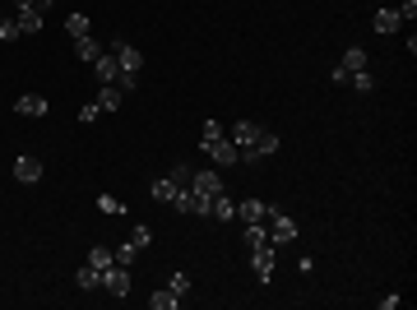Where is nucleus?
Segmentation results:
<instances>
[{"label":"nucleus","instance_id":"1","mask_svg":"<svg viewBox=\"0 0 417 310\" xmlns=\"http://www.w3.org/2000/svg\"><path fill=\"white\" fill-rule=\"evenodd\" d=\"M200 148H204V157H209L214 167H237V162H241V148H237L232 139H223V125L218 121H204Z\"/></svg>","mask_w":417,"mask_h":310},{"label":"nucleus","instance_id":"2","mask_svg":"<svg viewBox=\"0 0 417 310\" xmlns=\"http://www.w3.org/2000/svg\"><path fill=\"white\" fill-rule=\"evenodd\" d=\"M269 222H274V227H269V241H274V246H288V241H297V222L283 213L278 204H269Z\"/></svg>","mask_w":417,"mask_h":310},{"label":"nucleus","instance_id":"3","mask_svg":"<svg viewBox=\"0 0 417 310\" xmlns=\"http://www.w3.org/2000/svg\"><path fill=\"white\" fill-rule=\"evenodd\" d=\"M111 56H116V65H121V75H139V70H144V56H139L125 37H111Z\"/></svg>","mask_w":417,"mask_h":310},{"label":"nucleus","instance_id":"4","mask_svg":"<svg viewBox=\"0 0 417 310\" xmlns=\"http://www.w3.org/2000/svg\"><path fill=\"white\" fill-rule=\"evenodd\" d=\"M102 292L107 296H130V269H125V264H107V269H102Z\"/></svg>","mask_w":417,"mask_h":310},{"label":"nucleus","instance_id":"5","mask_svg":"<svg viewBox=\"0 0 417 310\" xmlns=\"http://www.w3.org/2000/svg\"><path fill=\"white\" fill-rule=\"evenodd\" d=\"M42 176H46V167L37 162V157H15V181L19 186H37Z\"/></svg>","mask_w":417,"mask_h":310},{"label":"nucleus","instance_id":"6","mask_svg":"<svg viewBox=\"0 0 417 310\" xmlns=\"http://www.w3.org/2000/svg\"><path fill=\"white\" fill-rule=\"evenodd\" d=\"M250 269H255V278L260 282L274 278V246H255L250 250Z\"/></svg>","mask_w":417,"mask_h":310},{"label":"nucleus","instance_id":"7","mask_svg":"<svg viewBox=\"0 0 417 310\" xmlns=\"http://www.w3.org/2000/svg\"><path fill=\"white\" fill-rule=\"evenodd\" d=\"M190 190H195V195H218V190H223V176H218V167L195 171V176H190Z\"/></svg>","mask_w":417,"mask_h":310},{"label":"nucleus","instance_id":"8","mask_svg":"<svg viewBox=\"0 0 417 310\" xmlns=\"http://www.w3.org/2000/svg\"><path fill=\"white\" fill-rule=\"evenodd\" d=\"M93 79H98V84H116V79H121V65H116L111 51H102V56L93 61Z\"/></svg>","mask_w":417,"mask_h":310},{"label":"nucleus","instance_id":"9","mask_svg":"<svg viewBox=\"0 0 417 310\" xmlns=\"http://www.w3.org/2000/svg\"><path fill=\"white\" fill-rule=\"evenodd\" d=\"M15 23H19V32H24V37H37V32H42V23H46V14H37L33 5H24V10L15 14Z\"/></svg>","mask_w":417,"mask_h":310},{"label":"nucleus","instance_id":"10","mask_svg":"<svg viewBox=\"0 0 417 310\" xmlns=\"http://www.w3.org/2000/svg\"><path fill=\"white\" fill-rule=\"evenodd\" d=\"M15 111H19V116H37V121H42L51 107H46V97H42V93H24V97L15 102Z\"/></svg>","mask_w":417,"mask_h":310},{"label":"nucleus","instance_id":"11","mask_svg":"<svg viewBox=\"0 0 417 310\" xmlns=\"http://www.w3.org/2000/svg\"><path fill=\"white\" fill-rule=\"evenodd\" d=\"M371 23H376V32H380V37H394V32L403 28L399 10H376V19H371Z\"/></svg>","mask_w":417,"mask_h":310},{"label":"nucleus","instance_id":"12","mask_svg":"<svg viewBox=\"0 0 417 310\" xmlns=\"http://www.w3.org/2000/svg\"><path fill=\"white\" fill-rule=\"evenodd\" d=\"M255 135H260V125H255V121H237V125H232V144H237V148H250Z\"/></svg>","mask_w":417,"mask_h":310},{"label":"nucleus","instance_id":"13","mask_svg":"<svg viewBox=\"0 0 417 310\" xmlns=\"http://www.w3.org/2000/svg\"><path fill=\"white\" fill-rule=\"evenodd\" d=\"M250 148H255V153H260V157H274L278 148H283V139H278L274 130H260V135H255V144H250Z\"/></svg>","mask_w":417,"mask_h":310},{"label":"nucleus","instance_id":"14","mask_svg":"<svg viewBox=\"0 0 417 310\" xmlns=\"http://www.w3.org/2000/svg\"><path fill=\"white\" fill-rule=\"evenodd\" d=\"M237 217H246V222H264V217H269V204H260V200H241V204H237Z\"/></svg>","mask_w":417,"mask_h":310},{"label":"nucleus","instance_id":"15","mask_svg":"<svg viewBox=\"0 0 417 310\" xmlns=\"http://www.w3.org/2000/svg\"><path fill=\"white\" fill-rule=\"evenodd\" d=\"M209 217H223V222H228V217H237V200H228V195L218 190L214 200H209Z\"/></svg>","mask_w":417,"mask_h":310},{"label":"nucleus","instance_id":"16","mask_svg":"<svg viewBox=\"0 0 417 310\" xmlns=\"http://www.w3.org/2000/svg\"><path fill=\"white\" fill-rule=\"evenodd\" d=\"M121 88H116V84H102V88H98V97H93V102H98V107H102V111H116V107H121Z\"/></svg>","mask_w":417,"mask_h":310},{"label":"nucleus","instance_id":"17","mask_svg":"<svg viewBox=\"0 0 417 310\" xmlns=\"http://www.w3.org/2000/svg\"><path fill=\"white\" fill-rule=\"evenodd\" d=\"M75 56H79V61H98V56H102V47H98V37H93V32H89V37H75Z\"/></svg>","mask_w":417,"mask_h":310},{"label":"nucleus","instance_id":"18","mask_svg":"<svg viewBox=\"0 0 417 310\" xmlns=\"http://www.w3.org/2000/svg\"><path fill=\"white\" fill-rule=\"evenodd\" d=\"M176 190H181V186H176V181H172V176H158L154 186H149V195H154L158 204H172V195H176Z\"/></svg>","mask_w":417,"mask_h":310},{"label":"nucleus","instance_id":"19","mask_svg":"<svg viewBox=\"0 0 417 310\" xmlns=\"http://www.w3.org/2000/svg\"><path fill=\"white\" fill-rule=\"evenodd\" d=\"M241 236H246V246H250V250H255V246H274L264 222H246V232H241Z\"/></svg>","mask_w":417,"mask_h":310},{"label":"nucleus","instance_id":"20","mask_svg":"<svg viewBox=\"0 0 417 310\" xmlns=\"http://www.w3.org/2000/svg\"><path fill=\"white\" fill-rule=\"evenodd\" d=\"M149 306H154V310H176V306H181V296L172 292V287H158V292L149 296Z\"/></svg>","mask_w":417,"mask_h":310},{"label":"nucleus","instance_id":"21","mask_svg":"<svg viewBox=\"0 0 417 310\" xmlns=\"http://www.w3.org/2000/svg\"><path fill=\"white\" fill-rule=\"evenodd\" d=\"M65 32H70V37H89V32H93V19H89V14H79V10H75V14L65 19Z\"/></svg>","mask_w":417,"mask_h":310},{"label":"nucleus","instance_id":"22","mask_svg":"<svg viewBox=\"0 0 417 310\" xmlns=\"http://www.w3.org/2000/svg\"><path fill=\"white\" fill-rule=\"evenodd\" d=\"M75 282L84 287V292H93V287H102V269H93V264H84V269L75 273Z\"/></svg>","mask_w":417,"mask_h":310},{"label":"nucleus","instance_id":"23","mask_svg":"<svg viewBox=\"0 0 417 310\" xmlns=\"http://www.w3.org/2000/svg\"><path fill=\"white\" fill-rule=\"evenodd\" d=\"M343 70H348V75H357V70H367V51H362V47H348V51H343Z\"/></svg>","mask_w":417,"mask_h":310},{"label":"nucleus","instance_id":"24","mask_svg":"<svg viewBox=\"0 0 417 310\" xmlns=\"http://www.w3.org/2000/svg\"><path fill=\"white\" fill-rule=\"evenodd\" d=\"M130 246H135V250H149V246H154V232H149V222H139L135 232H130Z\"/></svg>","mask_w":417,"mask_h":310},{"label":"nucleus","instance_id":"25","mask_svg":"<svg viewBox=\"0 0 417 310\" xmlns=\"http://www.w3.org/2000/svg\"><path fill=\"white\" fill-rule=\"evenodd\" d=\"M84 264H93V269H107V264H116V260H111V250H107V246H93Z\"/></svg>","mask_w":417,"mask_h":310},{"label":"nucleus","instance_id":"26","mask_svg":"<svg viewBox=\"0 0 417 310\" xmlns=\"http://www.w3.org/2000/svg\"><path fill=\"white\" fill-rule=\"evenodd\" d=\"M19 37H24V32H19V23L10 14H0V42H19Z\"/></svg>","mask_w":417,"mask_h":310},{"label":"nucleus","instance_id":"27","mask_svg":"<svg viewBox=\"0 0 417 310\" xmlns=\"http://www.w3.org/2000/svg\"><path fill=\"white\" fill-rule=\"evenodd\" d=\"M172 181H176V186H190V176H195V167H190V162H172V171H167Z\"/></svg>","mask_w":417,"mask_h":310},{"label":"nucleus","instance_id":"28","mask_svg":"<svg viewBox=\"0 0 417 310\" xmlns=\"http://www.w3.org/2000/svg\"><path fill=\"white\" fill-rule=\"evenodd\" d=\"M348 84H353L357 93H371V88H376V79H371L367 70H357V75H348Z\"/></svg>","mask_w":417,"mask_h":310},{"label":"nucleus","instance_id":"29","mask_svg":"<svg viewBox=\"0 0 417 310\" xmlns=\"http://www.w3.org/2000/svg\"><path fill=\"white\" fill-rule=\"evenodd\" d=\"M135 255H139V250L130 246V241H125V246H116V250H111V260H116V264H125V269L135 264Z\"/></svg>","mask_w":417,"mask_h":310},{"label":"nucleus","instance_id":"30","mask_svg":"<svg viewBox=\"0 0 417 310\" xmlns=\"http://www.w3.org/2000/svg\"><path fill=\"white\" fill-rule=\"evenodd\" d=\"M98 209H102V213H111V217H121V213H125V204H121V200H111V195H102V200H98Z\"/></svg>","mask_w":417,"mask_h":310},{"label":"nucleus","instance_id":"31","mask_svg":"<svg viewBox=\"0 0 417 310\" xmlns=\"http://www.w3.org/2000/svg\"><path fill=\"white\" fill-rule=\"evenodd\" d=\"M98 116H102V107H98V102H84V107H79V121H84V125H93Z\"/></svg>","mask_w":417,"mask_h":310},{"label":"nucleus","instance_id":"32","mask_svg":"<svg viewBox=\"0 0 417 310\" xmlns=\"http://www.w3.org/2000/svg\"><path fill=\"white\" fill-rule=\"evenodd\" d=\"M172 292L176 296H190V278H185V273H172V282H167Z\"/></svg>","mask_w":417,"mask_h":310},{"label":"nucleus","instance_id":"33","mask_svg":"<svg viewBox=\"0 0 417 310\" xmlns=\"http://www.w3.org/2000/svg\"><path fill=\"white\" fill-rule=\"evenodd\" d=\"M394 10H399V19H403V23H408V19L417 14V0H399V5H394Z\"/></svg>","mask_w":417,"mask_h":310},{"label":"nucleus","instance_id":"34","mask_svg":"<svg viewBox=\"0 0 417 310\" xmlns=\"http://www.w3.org/2000/svg\"><path fill=\"white\" fill-rule=\"evenodd\" d=\"M116 88H121V93H135V88H139V75H121V79H116Z\"/></svg>","mask_w":417,"mask_h":310},{"label":"nucleus","instance_id":"35","mask_svg":"<svg viewBox=\"0 0 417 310\" xmlns=\"http://www.w3.org/2000/svg\"><path fill=\"white\" fill-rule=\"evenodd\" d=\"M399 301H403L399 292H385V296H380V310H394V306H399Z\"/></svg>","mask_w":417,"mask_h":310},{"label":"nucleus","instance_id":"36","mask_svg":"<svg viewBox=\"0 0 417 310\" xmlns=\"http://www.w3.org/2000/svg\"><path fill=\"white\" fill-rule=\"evenodd\" d=\"M51 5H56V0H33V10H37V14H46Z\"/></svg>","mask_w":417,"mask_h":310},{"label":"nucleus","instance_id":"37","mask_svg":"<svg viewBox=\"0 0 417 310\" xmlns=\"http://www.w3.org/2000/svg\"><path fill=\"white\" fill-rule=\"evenodd\" d=\"M24 5H33V0H15V10H24Z\"/></svg>","mask_w":417,"mask_h":310}]
</instances>
